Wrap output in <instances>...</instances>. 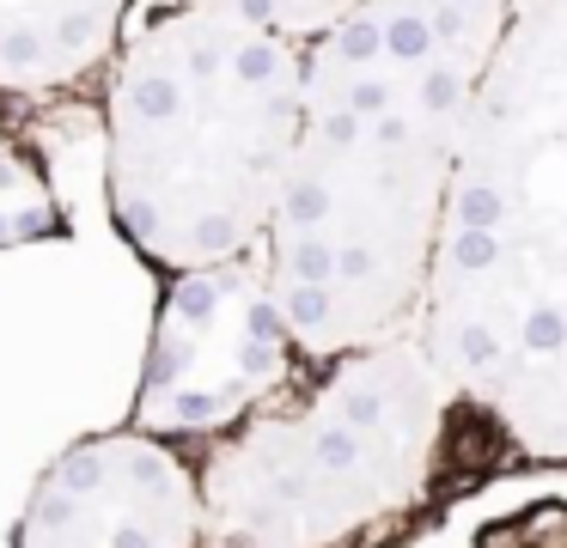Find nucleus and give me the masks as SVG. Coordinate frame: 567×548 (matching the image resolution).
<instances>
[{
	"mask_svg": "<svg viewBox=\"0 0 567 548\" xmlns=\"http://www.w3.org/2000/svg\"><path fill=\"white\" fill-rule=\"evenodd\" d=\"M165 7L233 19V24H245V31H262V37H281V43H293V49H311L323 31L342 24L360 0H165Z\"/></svg>",
	"mask_w": 567,
	"mask_h": 548,
	"instance_id": "6e6552de",
	"label": "nucleus"
},
{
	"mask_svg": "<svg viewBox=\"0 0 567 548\" xmlns=\"http://www.w3.org/2000/svg\"><path fill=\"white\" fill-rule=\"evenodd\" d=\"M135 0H0V92L50 97L111 68Z\"/></svg>",
	"mask_w": 567,
	"mask_h": 548,
	"instance_id": "423d86ee",
	"label": "nucleus"
},
{
	"mask_svg": "<svg viewBox=\"0 0 567 548\" xmlns=\"http://www.w3.org/2000/svg\"><path fill=\"white\" fill-rule=\"evenodd\" d=\"M299 360L281 335V317L262 287V262L177 275L159 299L147 378H141L135 426L153 438L172 433H233Z\"/></svg>",
	"mask_w": 567,
	"mask_h": 548,
	"instance_id": "20e7f679",
	"label": "nucleus"
},
{
	"mask_svg": "<svg viewBox=\"0 0 567 548\" xmlns=\"http://www.w3.org/2000/svg\"><path fill=\"white\" fill-rule=\"evenodd\" d=\"M306 49L189 7L128 24L104 68V207L159 275L262 250Z\"/></svg>",
	"mask_w": 567,
	"mask_h": 548,
	"instance_id": "f03ea898",
	"label": "nucleus"
},
{
	"mask_svg": "<svg viewBox=\"0 0 567 548\" xmlns=\"http://www.w3.org/2000/svg\"><path fill=\"white\" fill-rule=\"evenodd\" d=\"M476 80L482 61L457 49L391 55L367 0L306 49L293 153L257 250L281 335L306 365L415 329Z\"/></svg>",
	"mask_w": 567,
	"mask_h": 548,
	"instance_id": "f257e3e1",
	"label": "nucleus"
},
{
	"mask_svg": "<svg viewBox=\"0 0 567 548\" xmlns=\"http://www.w3.org/2000/svg\"><path fill=\"white\" fill-rule=\"evenodd\" d=\"M403 548H567V463L457 499Z\"/></svg>",
	"mask_w": 567,
	"mask_h": 548,
	"instance_id": "0eeeda50",
	"label": "nucleus"
},
{
	"mask_svg": "<svg viewBox=\"0 0 567 548\" xmlns=\"http://www.w3.org/2000/svg\"><path fill=\"white\" fill-rule=\"evenodd\" d=\"M19 548H208L202 482L172 438L92 433L38 475Z\"/></svg>",
	"mask_w": 567,
	"mask_h": 548,
	"instance_id": "39448f33",
	"label": "nucleus"
},
{
	"mask_svg": "<svg viewBox=\"0 0 567 548\" xmlns=\"http://www.w3.org/2000/svg\"><path fill=\"white\" fill-rule=\"evenodd\" d=\"M445 378L415 329L323 360L318 384L257 402L214 438L202 482L208 548H336L409 506L445 426Z\"/></svg>",
	"mask_w": 567,
	"mask_h": 548,
	"instance_id": "7ed1b4c3",
	"label": "nucleus"
}]
</instances>
